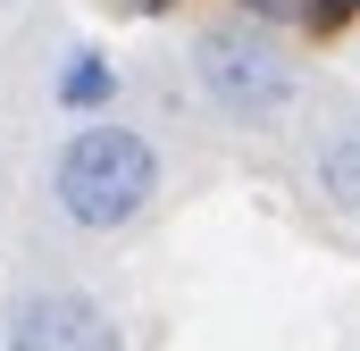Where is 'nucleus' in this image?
<instances>
[{
    "label": "nucleus",
    "mask_w": 360,
    "mask_h": 351,
    "mask_svg": "<svg viewBox=\"0 0 360 351\" xmlns=\"http://www.w3.org/2000/svg\"><path fill=\"white\" fill-rule=\"evenodd\" d=\"M160 192V151L134 126H76L51 159V201L76 234H117L151 209Z\"/></svg>",
    "instance_id": "obj_1"
},
{
    "label": "nucleus",
    "mask_w": 360,
    "mask_h": 351,
    "mask_svg": "<svg viewBox=\"0 0 360 351\" xmlns=\"http://www.w3.org/2000/svg\"><path fill=\"white\" fill-rule=\"evenodd\" d=\"M193 84H201L210 109L260 126V117H285V109H293L302 76H293L285 42H269L260 25H201V34H193Z\"/></svg>",
    "instance_id": "obj_2"
},
{
    "label": "nucleus",
    "mask_w": 360,
    "mask_h": 351,
    "mask_svg": "<svg viewBox=\"0 0 360 351\" xmlns=\"http://www.w3.org/2000/svg\"><path fill=\"white\" fill-rule=\"evenodd\" d=\"M0 343L8 351H117V326L84 293H17Z\"/></svg>",
    "instance_id": "obj_3"
},
{
    "label": "nucleus",
    "mask_w": 360,
    "mask_h": 351,
    "mask_svg": "<svg viewBox=\"0 0 360 351\" xmlns=\"http://www.w3.org/2000/svg\"><path fill=\"white\" fill-rule=\"evenodd\" d=\"M51 100H59L68 117H101V109L117 100V59H109L101 42H68V59H59V76H51Z\"/></svg>",
    "instance_id": "obj_4"
},
{
    "label": "nucleus",
    "mask_w": 360,
    "mask_h": 351,
    "mask_svg": "<svg viewBox=\"0 0 360 351\" xmlns=\"http://www.w3.org/2000/svg\"><path fill=\"white\" fill-rule=\"evenodd\" d=\"M319 184H327V192L360 218V126H344V134H327V143H319Z\"/></svg>",
    "instance_id": "obj_5"
},
{
    "label": "nucleus",
    "mask_w": 360,
    "mask_h": 351,
    "mask_svg": "<svg viewBox=\"0 0 360 351\" xmlns=\"http://www.w3.org/2000/svg\"><path fill=\"white\" fill-rule=\"evenodd\" d=\"M260 8H269V17H285V25H302V34H335L360 0H260Z\"/></svg>",
    "instance_id": "obj_6"
},
{
    "label": "nucleus",
    "mask_w": 360,
    "mask_h": 351,
    "mask_svg": "<svg viewBox=\"0 0 360 351\" xmlns=\"http://www.w3.org/2000/svg\"><path fill=\"white\" fill-rule=\"evenodd\" d=\"M134 8H168V0H134Z\"/></svg>",
    "instance_id": "obj_7"
}]
</instances>
